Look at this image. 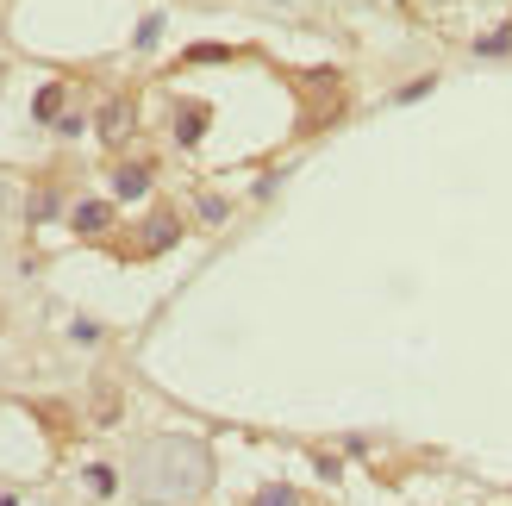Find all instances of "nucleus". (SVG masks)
I'll use <instances>...</instances> for the list:
<instances>
[{"label":"nucleus","mask_w":512,"mask_h":506,"mask_svg":"<svg viewBox=\"0 0 512 506\" xmlns=\"http://www.w3.org/2000/svg\"><path fill=\"white\" fill-rule=\"evenodd\" d=\"M425 32L475 44V50H506L512 44V0H406Z\"/></svg>","instance_id":"1"},{"label":"nucleus","mask_w":512,"mask_h":506,"mask_svg":"<svg viewBox=\"0 0 512 506\" xmlns=\"http://www.w3.org/2000/svg\"><path fill=\"white\" fill-rule=\"evenodd\" d=\"M175 238H182V213H175V207H157L144 225H132V232H113L107 250H113V257H125V263H150V257H163Z\"/></svg>","instance_id":"2"},{"label":"nucleus","mask_w":512,"mask_h":506,"mask_svg":"<svg viewBox=\"0 0 512 506\" xmlns=\"http://www.w3.org/2000/svg\"><path fill=\"white\" fill-rule=\"evenodd\" d=\"M94 132H100V144H107L113 157H125V144L138 138V94L125 88V94H107V100H100V113H94Z\"/></svg>","instance_id":"3"},{"label":"nucleus","mask_w":512,"mask_h":506,"mask_svg":"<svg viewBox=\"0 0 512 506\" xmlns=\"http://www.w3.org/2000/svg\"><path fill=\"white\" fill-rule=\"evenodd\" d=\"M69 232L88 238V244H107V238L119 232V200H113V194H107V200H100V194L75 200V207H69Z\"/></svg>","instance_id":"4"},{"label":"nucleus","mask_w":512,"mask_h":506,"mask_svg":"<svg viewBox=\"0 0 512 506\" xmlns=\"http://www.w3.org/2000/svg\"><path fill=\"white\" fill-rule=\"evenodd\" d=\"M75 88H82V82H69V75H57V82H44V88H38V100H32V113H38L44 125H57V132H75V125H82V119L69 113Z\"/></svg>","instance_id":"5"},{"label":"nucleus","mask_w":512,"mask_h":506,"mask_svg":"<svg viewBox=\"0 0 512 506\" xmlns=\"http://www.w3.org/2000/svg\"><path fill=\"white\" fill-rule=\"evenodd\" d=\"M113 200H144L150 194V182H157V163L150 157H113Z\"/></svg>","instance_id":"6"},{"label":"nucleus","mask_w":512,"mask_h":506,"mask_svg":"<svg viewBox=\"0 0 512 506\" xmlns=\"http://www.w3.org/2000/svg\"><path fill=\"white\" fill-rule=\"evenodd\" d=\"M207 119H213L207 100H182V107H175V144H200L207 138Z\"/></svg>","instance_id":"7"},{"label":"nucleus","mask_w":512,"mask_h":506,"mask_svg":"<svg viewBox=\"0 0 512 506\" xmlns=\"http://www.w3.org/2000/svg\"><path fill=\"white\" fill-rule=\"evenodd\" d=\"M119 413H125V388L100 375V382H94V407H88V419H94V425H119Z\"/></svg>","instance_id":"8"},{"label":"nucleus","mask_w":512,"mask_h":506,"mask_svg":"<svg viewBox=\"0 0 512 506\" xmlns=\"http://www.w3.org/2000/svg\"><path fill=\"white\" fill-rule=\"evenodd\" d=\"M244 506H319V500L300 494V488H288V482H269V488H256Z\"/></svg>","instance_id":"9"},{"label":"nucleus","mask_w":512,"mask_h":506,"mask_svg":"<svg viewBox=\"0 0 512 506\" xmlns=\"http://www.w3.org/2000/svg\"><path fill=\"white\" fill-rule=\"evenodd\" d=\"M88 482H94V494H113V469H107V463H94V469H88Z\"/></svg>","instance_id":"10"},{"label":"nucleus","mask_w":512,"mask_h":506,"mask_svg":"<svg viewBox=\"0 0 512 506\" xmlns=\"http://www.w3.org/2000/svg\"><path fill=\"white\" fill-rule=\"evenodd\" d=\"M225 213H232V207H225V200H213V194H207V200H200V219H207V225H219Z\"/></svg>","instance_id":"11"}]
</instances>
